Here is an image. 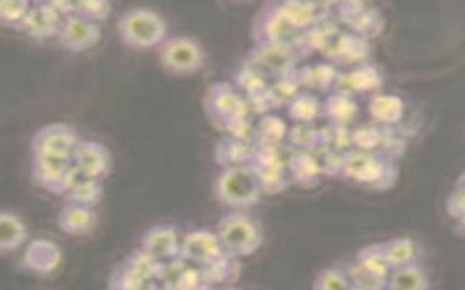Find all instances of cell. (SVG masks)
<instances>
[{
    "label": "cell",
    "mask_w": 465,
    "mask_h": 290,
    "mask_svg": "<svg viewBox=\"0 0 465 290\" xmlns=\"http://www.w3.org/2000/svg\"><path fill=\"white\" fill-rule=\"evenodd\" d=\"M341 178L371 190H387L396 183L398 167L376 152L352 149L343 156Z\"/></svg>",
    "instance_id": "cell-1"
},
{
    "label": "cell",
    "mask_w": 465,
    "mask_h": 290,
    "mask_svg": "<svg viewBox=\"0 0 465 290\" xmlns=\"http://www.w3.org/2000/svg\"><path fill=\"white\" fill-rule=\"evenodd\" d=\"M120 40L131 49H151L162 45L167 24L160 13L149 7H129L116 20Z\"/></svg>",
    "instance_id": "cell-2"
},
{
    "label": "cell",
    "mask_w": 465,
    "mask_h": 290,
    "mask_svg": "<svg viewBox=\"0 0 465 290\" xmlns=\"http://www.w3.org/2000/svg\"><path fill=\"white\" fill-rule=\"evenodd\" d=\"M213 194L231 210H247L263 196L251 165L222 169L213 181Z\"/></svg>",
    "instance_id": "cell-3"
},
{
    "label": "cell",
    "mask_w": 465,
    "mask_h": 290,
    "mask_svg": "<svg viewBox=\"0 0 465 290\" xmlns=\"http://www.w3.org/2000/svg\"><path fill=\"white\" fill-rule=\"evenodd\" d=\"M214 230L223 250L236 259L254 254L263 241L262 225L245 210L227 212L223 218H220Z\"/></svg>",
    "instance_id": "cell-4"
},
{
    "label": "cell",
    "mask_w": 465,
    "mask_h": 290,
    "mask_svg": "<svg viewBox=\"0 0 465 290\" xmlns=\"http://www.w3.org/2000/svg\"><path fill=\"white\" fill-rule=\"evenodd\" d=\"M303 56L296 49L294 42H262L254 44L247 53L249 65L260 69L265 76H271L272 80L278 76H283L287 72H292L298 69L300 60Z\"/></svg>",
    "instance_id": "cell-5"
},
{
    "label": "cell",
    "mask_w": 465,
    "mask_h": 290,
    "mask_svg": "<svg viewBox=\"0 0 465 290\" xmlns=\"http://www.w3.org/2000/svg\"><path fill=\"white\" fill-rule=\"evenodd\" d=\"M160 65L171 74H194L205 63V51L193 36H169L158 49Z\"/></svg>",
    "instance_id": "cell-6"
},
{
    "label": "cell",
    "mask_w": 465,
    "mask_h": 290,
    "mask_svg": "<svg viewBox=\"0 0 465 290\" xmlns=\"http://www.w3.org/2000/svg\"><path fill=\"white\" fill-rule=\"evenodd\" d=\"M202 102L209 120L220 130L232 118L249 116L245 96L232 83H227V82L211 83Z\"/></svg>",
    "instance_id": "cell-7"
},
{
    "label": "cell",
    "mask_w": 465,
    "mask_h": 290,
    "mask_svg": "<svg viewBox=\"0 0 465 290\" xmlns=\"http://www.w3.org/2000/svg\"><path fill=\"white\" fill-rule=\"evenodd\" d=\"M73 156L67 154H33L31 179L51 194L65 196L73 174Z\"/></svg>",
    "instance_id": "cell-8"
},
{
    "label": "cell",
    "mask_w": 465,
    "mask_h": 290,
    "mask_svg": "<svg viewBox=\"0 0 465 290\" xmlns=\"http://www.w3.org/2000/svg\"><path fill=\"white\" fill-rule=\"evenodd\" d=\"M227 252L223 250L216 230L213 228H193L182 236V246H180V256L194 266H205L218 257L225 256Z\"/></svg>",
    "instance_id": "cell-9"
},
{
    "label": "cell",
    "mask_w": 465,
    "mask_h": 290,
    "mask_svg": "<svg viewBox=\"0 0 465 290\" xmlns=\"http://www.w3.org/2000/svg\"><path fill=\"white\" fill-rule=\"evenodd\" d=\"M80 136L76 129L64 121H54L40 127L31 138V154H67L73 156Z\"/></svg>",
    "instance_id": "cell-10"
},
{
    "label": "cell",
    "mask_w": 465,
    "mask_h": 290,
    "mask_svg": "<svg viewBox=\"0 0 465 290\" xmlns=\"http://www.w3.org/2000/svg\"><path fill=\"white\" fill-rule=\"evenodd\" d=\"M252 40L262 42H291L298 33L291 27L278 7V0L265 2L258 9L252 22Z\"/></svg>",
    "instance_id": "cell-11"
},
{
    "label": "cell",
    "mask_w": 465,
    "mask_h": 290,
    "mask_svg": "<svg viewBox=\"0 0 465 290\" xmlns=\"http://www.w3.org/2000/svg\"><path fill=\"white\" fill-rule=\"evenodd\" d=\"M100 34L102 29L98 24L89 22L80 14H69L64 18L56 40L64 49L71 53H82L93 49L98 44Z\"/></svg>",
    "instance_id": "cell-12"
},
{
    "label": "cell",
    "mask_w": 465,
    "mask_h": 290,
    "mask_svg": "<svg viewBox=\"0 0 465 290\" xmlns=\"http://www.w3.org/2000/svg\"><path fill=\"white\" fill-rule=\"evenodd\" d=\"M383 72L374 63L365 62L345 72H340L334 85V92H341L352 98L354 94H378V91L383 87Z\"/></svg>",
    "instance_id": "cell-13"
},
{
    "label": "cell",
    "mask_w": 465,
    "mask_h": 290,
    "mask_svg": "<svg viewBox=\"0 0 465 290\" xmlns=\"http://www.w3.org/2000/svg\"><path fill=\"white\" fill-rule=\"evenodd\" d=\"M322 54L332 65H349L352 69L367 62L371 54V44L369 40L351 31H341L338 38Z\"/></svg>",
    "instance_id": "cell-14"
},
{
    "label": "cell",
    "mask_w": 465,
    "mask_h": 290,
    "mask_svg": "<svg viewBox=\"0 0 465 290\" xmlns=\"http://www.w3.org/2000/svg\"><path fill=\"white\" fill-rule=\"evenodd\" d=\"M60 263H62V250L49 237H36L29 241L22 254L24 268L38 276L53 274L60 266Z\"/></svg>",
    "instance_id": "cell-15"
},
{
    "label": "cell",
    "mask_w": 465,
    "mask_h": 290,
    "mask_svg": "<svg viewBox=\"0 0 465 290\" xmlns=\"http://www.w3.org/2000/svg\"><path fill=\"white\" fill-rule=\"evenodd\" d=\"M73 163L89 178L104 179L111 170V152L94 140H80L73 150Z\"/></svg>",
    "instance_id": "cell-16"
},
{
    "label": "cell",
    "mask_w": 465,
    "mask_h": 290,
    "mask_svg": "<svg viewBox=\"0 0 465 290\" xmlns=\"http://www.w3.org/2000/svg\"><path fill=\"white\" fill-rule=\"evenodd\" d=\"M140 246L149 254H153L154 257H158L160 261H167L180 256L182 236L173 225L158 223L149 227L140 236Z\"/></svg>",
    "instance_id": "cell-17"
},
{
    "label": "cell",
    "mask_w": 465,
    "mask_h": 290,
    "mask_svg": "<svg viewBox=\"0 0 465 290\" xmlns=\"http://www.w3.org/2000/svg\"><path fill=\"white\" fill-rule=\"evenodd\" d=\"M98 223V214L94 207L65 201L56 216L58 228L67 236H87L94 230Z\"/></svg>",
    "instance_id": "cell-18"
},
{
    "label": "cell",
    "mask_w": 465,
    "mask_h": 290,
    "mask_svg": "<svg viewBox=\"0 0 465 290\" xmlns=\"http://www.w3.org/2000/svg\"><path fill=\"white\" fill-rule=\"evenodd\" d=\"M278 7L285 20L291 24V27L296 33L307 31L314 24L332 18L327 11V4H316V2H298V0H278Z\"/></svg>",
    "instance_id": "cell-19"
},
{
    "label": "cell",
    "mask_w": 465,
    "mask_h": 290,
    "mask_svg": "<svg viewBox=\"0 0 465 290\" xmlns=\"http://www.w3.org/2000/svg\"><path fill=\"white\" fill-rule=\"evenodd\" d=\"M340 33L341 31L338 29L334 18H327V20H322V22L314 24L307 31L298 33L292 38V42H294L296 49L300 51V54L305 58V56H309L314 51L323 53L338 38Z\"/></svg>",
    "instance_id": "cell-20"
},
{
    "label": "cell",
    "mask_w": 465,
    "mask_h": 290,
    "mask_svg": "<svg viewBox=\"0 0 465 290\" xmlns=\"http://www.w3.org/2000/svg\"><path fill=\"white\" fill-rule=\"evenodd\" d=\"M367 112L371 120L381 127H398L405 116V102L398 94L378 92L367 102Z\"/></svg>",
    "instance_id": "cell-21"
},
{
    "label": "cell",
    "mask_w": 465,
    "mask_h": 290,
    "mask_svg": "<svg viewBox=\"0 0 465 290\" xmlns=\"http://www.w3.org/2000/svg\"><path fill=\"white\" fill-rule=\"evenodd\" d=\"M252 156H254L252 141H243V140H236L231 136H222L216 141L214 150H213L214 163L220 165L222 169L251 165Z\"/></svg>",
    "instance_id": "cell-22"
},
{
    "label": "cell",
    "mask_w": 465,
    "mask_h": 290,
    "mask_svg": "<svg viewBox=\"0 0 465 290\" xmlns=\"http://www.w3.org/2000/svg\"><path fill=\"white\" fill-rule=\"evenodd\" d=\"M296 76L302 87L311 91H329L334 89L336 80L340 76V71L331 62H316L309 65H302L296 69Z\"/></svg>",
    "instance_id": "cell-23"
},
{
    "label": "cell",
    "mask_w": 465,
    "mask_h": 290,
    "mask_svg": "<svg viewBox=\"0 0 465 290\" xmlns=\"http://www.w3.org/2000/svg\"><path fill=\"white\" fill-rule=\"evenodd\" d=\"M287 170L291 174L292 183L303 187V188H312L322 181V170L318 165V160L312 152H292L287 161Z\"/></svg>",
    "instance_id": "cell-24"
},
{
    "label": "cell",
    "mask_w": 465,
    "mask_h": 290,
    "mask_svg": "<svg viewBox=\"0 0 465 290\" xmlns=\"http://www.w3.org/2000/svg\"><path fill=\"white\" fill-rule=\"evenodd\" d=\"M383 248L392 270L411 266V265H420L423 257L421 245L416 239L407 236H398L383 241Z\"/></svg>",
    "instance_id": "cell-25"
},
{
    "label": "cell",
    "mask_w": 465,
    "mask_h": 290,
    "mask_svg": "<svg viewBox=\"0 0 465 290\" xmlns=\"http://www.w3.org/2000/svg\"><path fill=\"white\" fill-rule=\"evenodd\" d=\"M27 227L24 219L13 210H2L0 214V250L9 254L18 250L27 241Z\"/></svg>",
    "instance_id": "cell-26"
},
{
    "label": "cell",
    "mask_w": 465,
    "mask_h": 290,
    "mask_svg": "<svg viewBox=\"0 0 465 290\" xmlns=\"http://www.w3.org/2000/svg\"><path fill=\"white\" fill-rule=\"evenodd\" d=\"M323 116L331 121V123H340V125H351L358 112V102L352 96L341 94V92H331L323 102Z\"/></svg>",
    "instance_id": "cell-27"
},
{
    "label": "cell",
    "mask_w": 465,
    "mask_h": 290,
    "mask_svg": "<svg viewBox=\"0 0 465 290\" xmlns=\"http://www.w3.org/2000/svg\"><path fill=\"white\" fill-rule=\"evenodd\" d=\"M354 261L365 268L367 272H371L372 276L380 277V279H389L391 272H392V266L387 259V254H385V248H383V241L381 243H369L365 246H361L356 256H354Z\"/></svg>",
    "instance_id": "cell-28"
},
{
    "label": "cell",
    "mask_w": 465,
    "mask_h": 290,
    "mask_svg": "<svg viewBox=\"0 0 465 290\" xmlns=\"http://www.w3.org/2000/svg\"><path fill=\"white\" fill-rule=\"evenodd\" d=\"M391 290H430V279L421 265L394 268L387 279Z\"/></svg>",
    "instance_id": "cell-29"
},
{
    "label": "cell",
    "mask_w": 465,
    "mask_h": 290,
    "mask_svg": "<svg viewBox=\"0 0 465 290\" xmlns=\"http://www.w3.org/2000/svg\"><path fill=\"white\" fill-rule=\"evenodd\" d=\"M203 277L209 288H222L232 283L240 274V261L229 254L218 257L216 261L202 266Z\"/></svg>",
    "instance_id": "cell-30"
},
{
    "label": "cell",
    "mask_w": 465,
    "mask_h": 290,
    "mask_svg": "<svg viewBox=\"0 0 465 290\" xmlns=\"http://www.w3.org/2000/svg\"><path fill=\"white\" fill-rule=\"evenodd\" d=\"M107 288L109 290H160V283L136 274L125 263L120 261L109 276Z\"/></svg>",
    "instance_id": "cell-31"
},
{
    "label": "cell",
    "mask_w": 465,
    "mask_h": 290,
    "mask_svg": "<svg viewBox=\"0 0 465 290\" xmlns=\"http://www.w3.org/2000/svg\"><path fill=\"white\" fill-rule=\"evenodd\" d=\"M322 102L314 92H300L289 105H287V116L294 123H312L320 116H323Z\"/></svg>",
    "instance_id": "cell-32"
},
{
    "label": "cell",
    "mask_w": 465,
    "mask_h": 290,
    "mask_svg": "<svg viewBox=\"0 0 465 290\" xmlns=\"http://www.w3.org/2000/svg\"><path fill=\"white\" fill-rule=\"evenodd\" d=\"M383 25H385L383 14L369 4H365L363 9L347 24L351 33H354L365 40L378 36L383 31Z\"/></svg>",
    "instance_id": "cell-33"
},
{
    "label": "cell",
    "mask_w": 465,
    "mask_h": 290,
    "mask_svg": "<svg viewBox=\"0 0 465 290\" xmlns=\"http://www.w3.org/2000/svg\"><path fill=\"white\" fill-rule=\"evenodd\" d=\"M287 134H289L287 123L276 114H267V116L258 118V121H256L254 143L256 145H282L283 140H287Z\"/></svg>",
    "instance_id": "cell-34"
},
{
    "label": "cell",
    "mask_w": 465,
    "mask_h": 290,
    "mask_svg": "<svg viewBox=\"0 0 465 290\" xmlns=\"http://www.w3.org/2000/svg\"><path fill=\"white\" fill-rule=\"evenodd\" d=\"M287 145L292 152H314L322 147L320 127H312L311 123H294L289 127Z\"/></svg>",
    "instance_id": "cell-35"
},
{
    "label": "cell",
    "mask_w": 465,
    "mask_h": 290,
    "mask_svg": "<svg viewBox=\"0 0 465 290\" xmlns=\"http://www.w3.org/2000/svg\"><path fill=\"white\" fill-rule=\"evenodd\" d=\"M320 138H322V147L332 149L340 154H347L349 150L354 149L352 129L349 125L327 121L323 127H320Z\"/></svg>",
    "instance_id": "cell-36"
},
{
    "label": "cell",
    "mask_w": 465,
    "mask_h": 290,
    "mask_svg": "<svg viewBox=\"0 0 465 290\" xmlns=\"http://www.w3.org/2000/svg\"><path fill=\"white\" fill-rule=\"evenodd\" d=\"M254 174H256V179L260 183V188L263 194H280L283 190L289 188V185L292 183L291 179V174L287 169H282V167H254L251 165Z\"/></svg>",
    "instance_id": "cell-37"
},
{
    "label": "cell",
    "mask_w": 465,
    "mask_h": 290,
    "mask_svg": "<svg viewBox=\"0 0 465 290\" xmlns=\"http://www.w3.org/2000/svg\"><path fill=\"white\" fill-rule=\"evenodd\" d=\"M122 263H125L136 274H140V276H143L147 279H153V281H158L160 272H162V265H163V261H160L158 257H154L153 254L143 250L142 246L131 250L122 259Z\"/></svg>",
    "instance_id": "cell-38"
},
{
    "label": "cell",
    "mask_w": 465,
    "mask_h": 290,
    "mask_svg": "<svg viewBox=\"0 0 465 290\" xmlns=\"http://www.w3.org/2000/svg\"><path fill=\"white\" fill-rule=\"evenodd\" d=\"M104 196V187H102V179L96 178H89V176H82L73 187L71 190L65 194L67 201L73 203H82V205H89L94 207Z\"/></svg>",
    "instance_id": "cell-39"
},
{
    "label": "cell",
    "mask_w": 465,
    "mask_h": 290,
    "mask_svg": "<svg viewBox=\"0 0 465 290\" xmlns=\"http://www.w3.org/2000/svg\"><path fill=\"white\" fill-rule=\"evenodd\" d=\"M232 85L243 96H247V94H254V92H260V91L267 89L269 82H267V76L260 69H256V67H252L249 63H243L240 69L234 71Z\"/></svg>",
    "instance_id": "cell-40"
},
{
    "label": "cell",
    "mask_w": 465,
    "mask_h": 290,
    "mask_svg": "<svg viewBox=\"0 0 465 290\" xmlns=\"http://www.w3.org/2000/svg\"><path fill=\"white\" fill-rule=\"evenodd\" d=\"M302 85L298 82V76H296V69L292 72H287L283 76H278L274 78L271 83H269V91L278 105L280 107H287L302 91Z\"/></svg>",
    "instance_id": "cell-41"
},
{
    "label": "cell",
    "mask_w": 465,
    "mask_h": 290,
    "mask_svg": "<svg viewBox=\"0 0 465 290\" xmlns=\"http://www.w3.org/2000/svg\"><path fill=\"white\" fill-rule=\"evenodd\" d=\"M18 31H22L24 34H27L29 38H35V40L56 36V29L47 22V18L44 16V13L40 11V7L36 4L31 5V9H29L27 16L24 18Z\"/></svg>",
    "instance_id": "cell-42"
},
{
    "label": "cell",
    "mask_w": 465,
    "mask_h": 290,
    "mask_svg": "<svg viewBox=\"0 0 465 290\" xmlns=\"http://www.w3.org/2000/svg\"><path fill=\"white\" fill-rule=\"evenodd\" d=\"M405 150H407V140L403 130H400L398 127H381V140L376 154L391 161H396L400 156H403Z\"/></svg>",
    "instance_id": "cell-43"
},
{
    "label": "cell",
    "mask_w": 465,
    "mask_h": 290,
    "mask_svg": "<svg viewBox=\"0 0 465 290\" xmlns=\"http://www.w3.org/2000/svg\"><path fill=\"white\" fill-rule=\"evenodd\" d=\"M312 290H351V281L343 265L322 268L312 281Z\"/></svg>",
    "instance_id": "cell-44"
},
{
    "label": "cell",
    "mask_w": 465,
    "mask_h": 290,
    "mask_svg": "<svg viewBox=\"0 0 465 290\" xmlns=\"http://www.w3.org/2000/svg\"><path fill=\"white\" fill-rule=\"evenodd\" d=\"M341 265L347 272V277H349L352 288H358V290H383V288H387L385 279H380V277L372 276L371 272L361 268L354 259L349 261V263H341Z\"/></svg>",
    "instance_id": "cell-45"
},
{
    "label": "cell",
    "mask_w": 465,
    "mask_h": 290,
    "mask_svg": "<svg viewBox=\"0 0 465 290\" xmlns=\"http://www.w3.org/2000/svg\"><path fill=\"white\" fill-rule=\"evenodd\" d=\"M380 140H381V125L374 121L361 123L352 129L354 149H360L365 152H376L380 147Z\"/></svg>",
    "instance_id": "cell-46"
},
{
    "label": "cell",
    "mask_w": 465,
    "mask_h": 290,
    "mask_svg": "<svg viewBox=\"0 0 465 290\" xmlns=\"http://www.w3.org/2000/svg\"><path fill=\"white\" fill-rule=\"evenodd\" d=\"M33 4L25 0H2L0 2V22L7 27L20 29Z\"/></svg>",
    "instance_id": "cell-47"
},
{
    "label": "cell",
    "mask_w": 465,
    "mask_h": 290,
    "mask_svg": "<svg viewBox=\"0 0 465 290\" xmlns=\"http://www.w3.org/2000/svg\"><path fill=\"white\" fill-rule=\"evenodd\" d=\"M312 154L318 160V165H320V170H322L323 178H334V176L341 178L343 156L345 154H340V152H336L332 149H327V147H318Z\"/></svg>",
    "instance_id": "cell-48"
},
{
    "label": "cell",
    "mask_w": 465,
    "mask_h": 290,
    "mask_svg": "<svg viewBox=\"0 0 465 290\" xmlns=\"http://www.w3.org/2000/svg\"><path fill=\"white\" fill-rule=\"evenodd\" d=\"M111 4L105 0H82V2H74V14L84 16L89 22L100 24L104 20L109 18L111 14Z\"/></svg>",
    "instance_id": "cell-49"
},
{
    "label": "cell",
    "mask_w": 465,
    "mask_h": 290,
    "mask_svg": "<svg viewBox=\"0 0 465 290\" xmlns=\"http://www.w3.org/2000/svg\"><path fill=\"white\" fill-rule=\"evenodd\" d=\"M245 103H247V109H249V114H258L260 118L262 116H267V114H272L274 109H278L269 87L260 91V92H254V94H247L245 96Z\"/></svg>",
    "instance_id": "cell-50"
},
{
    "label": "cell",
    "mask_w": 465,
    "mask_h": 290,
    "mask_svg": "<svg viewBox=\"0 0 465 290\" xmlns=\"http://www.w3.org/2000/svg\"><path fill=\"white\" fill-rule=\"evenodd\" d=\"M225 132V136L236 138V140H243V141H252L254 143V132H256V125H252V121L249 120V116H238L232 118L231 121H227L222 129Z\"/></svg>",
    "instance_id": "cell-51"
},
{
    "label": "cell",
    "mask_w": 465,
    "mask_h": 290,
    "mask_svg": "<svg viewBox=\"0 0 465 290\" xmlns=\"http://www.w3.org/2000/svg\"><path fill=\"white\" fill-rule=\"evenodd\" d=\"M174 288H176V290H209V286H207V283H205V277H203L202 266L189 265V266L182 272V276L178 277Z\"/></svg>",
    "instance_id": "cell-52"
},
{
    "label": "cell",
    "mask_w": 465,
    "mask_h": 290,
    "mask_svg": "<svg viewBox=\"0 0 465 290\" xmlns=\"http://www.w3.org/2000/svg\"><path fill=\"white\" fill-rule=\"evenodd\" d=\"M187 266H189V263H187L182 256L163 261L162 272H160V277H158V283H160V285H165V286H174L176 281H178V277L182 276V272H183Z\"/></svg>",
    "instance_id": "cell-53"
},
{
    "label": "cell",
    "mask_w": 465,
    "mask_h": 290,
    "mask_svg": "<svg viewBox=\"0 0 465 290\" xmlns=\"http://www.w3.org/2000/svg\"><path fill=\"white\" fill-rule=\"evenodd\" d=\"M445 210L458 223V227L465 230V190L454 187L445 201Z\"/></svg>",
    "instance_id": "cell-54"
},
{
    "label": "cell",
    "mask_w": 465,
    "mask_h": 290,
    "mask_svg": "<svg viewBox=\"0 0 465 290\" xmlns=\"http://www.w3.org/2000/svg\"><path fill=\"white\" fill-rule=\"evenodd\" d=\"M456 188H461V190H465V170L458 176V179H456Z\"/></svg>",
    "instance_id": "cell-55"
},
{
    "label": "cell",
    "mask_w": 465,
    "mask_h": 290,
    "mask_svg": "<svg viewBox=\"0 0 465 290\" xmlns=\"http://www.w3.org/2000/svg\"><path fill=\"white\" fill-rule=\"evenodd\" d=\"M211 290H238L234 286H222V288H211Z\"/></svg>",
    "instance_id": "cell-56"
},
{
    "label": "cell",
    "mask_w": 465,
    "mask_h": 290,
    "mask_svg": "<svg viewBox=\"0 0 465 290\" xmlns=\"http://www.w3.org/2000/svg\"><path fill=\"white\" fill-rule=\"evenodd\" d=\"M383 290H391V288H383Z\"/></svg>",
    "instance_id": "cell-57"
},
{
    "label": "cell",
    "mask_w": 465,
    "mask_h": 290,
    "mask_svg": "<svg viewBox=\"0 0 465 290\" xmlns=\"http://www.w3.org/2000/svg\"><path fill=\"white\" fill-rule=\"evenodd\" d=\"M352 290H358V288H352Z\"/></svg>",
    "instance_id": "cell-58"
},
{
    "label": "cell",
    "mask_w": 465,
    "mask_h": 290,
    "mask_svg": "<svg viewBox=\"0 0 465 290\" xmlns=\"http://www.w3.org/2000/svg\"><path fill=\"white\" fill-rule=\"evenodd\" d=\"M351 290H352V286H351Z\"/></svg>",
    "instance_id": "cell-59"
},
{
    "label": "cell",
    "mask_w": 465,
    "mask_h": 290,
    "mask_svg": "<svg viewBox=\"0 0 465 290\" xmlns=\"http://www.w3.org/2000/svg\"><path fill=\"white\" fill-rule=\"evenodd\" d=\"M209 290H211V288H209Z\"/></svg>",
    "instance_id": "cell-60"
}]
</instances>
